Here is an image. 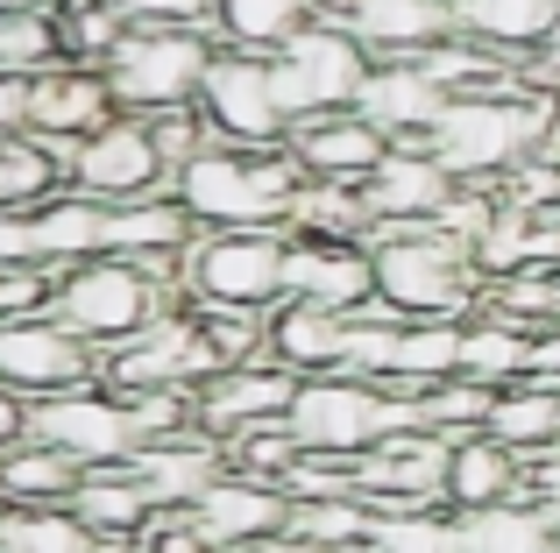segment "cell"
Listing matches in <instances>:
<instances>
[{
  "label": "cell",
  "instance_id": "681fc988",
  "mask_svg": "<svg viewBox=\"0 0 560 553\" xmlns=\"http://www.w3.org/2000/svg\"><path fill=\"white\" fill-rule=\"evenodd\" d=\"M8 8H28V0H0V14H8Z\"/></svg>",
  "mask_w": 560,
  "mask_h": 553
},
{
  "label": "cell",
  "instance_id": "d6986e66",
  "mask_svg": "<svg viewBox=\"0 0 560 553\" xmlns=\"http://www.w3.org/2000/svg\"><path fill=\"white\" fill-rule=\"evenodd\" d=\"M334 22H341L376 64H405V57H425L433 43L454 36L447 0H348Z\"/></svg>",
  "mask_w": 560,
  "mask_h": 553
},
{
  "label": "cell",
  "instance_id": "7dc6e473",
  "mask_svg": "<svg viewBox=\"0 0 560 553\" xmlns=\"http://www.w3.org/2000/svg\"><path fill=\"white\" fill-rule=\"evenodd\" d=\"M85 553H142V540H85Z\"/></svg>",
  "mask_w": 560,
  "mask_h": 553
},
{
  "label": "cell",
  "instance_id": "cb8c5ba5",
  "mask_svg": "<svg viewBox=\"0 0 560 553\" xmlns=\"http://www.w3.org/2000/svg\"><path fill=\"white\" fill-rule=\"evenodd\" d=\"M348 348V313H327V305L284 298L270 305V362L291 376H334Z\"/></svg>",
  "mask_w": 560,
  "mask_h": 553
},
{
  "label": "cell",
  "instance_id": "ac0fdd59",
  "mask_svg": "<svg viewBox=\"0 0 560 553\" xmlns=\"http://www.w3.org/2000/svg\"><path fill=\"white\" fill-rule=\"evenodd\" d=\"M185 518H191V532H199L213 553H248L256 540H270V532L291 526V497L277 483H256V475L228 469Z\"/></svg>",
  "mask_w": 560,
  "mask_h": 553
},
{
  "label": "cell",
  "instance_id": "4316f807",
  "mask_svg": "<svg viewBox=\"0 0 560 553\" xmlns=\"http://www.w3.org/2000/svg\"><path fill=\"white\" fill-rule=\"evenodd\" d=\"M482 433L504 440L511 455H525V461L547 455V447H560V390H553V376H518V384H504L490 398Z\"/></svg>",
  "mask_w": 560,
  "mask_h": 553
},
{
  "label": "cell",
  "instance_id": "8fae6325",
  "mask_svg": "<svg viewBox=\"0 0 560 553\" xmlns=\"http://www.w3.org/2000/svg\"><path fill=\"white\" fill-rule=\"evenodd\" d=\"M65 185L100 207H121V199H150L171 192V164L150 136V114H114L107 128H93L85 142L65 150Z\"/></svg>",
  "mask_w": 560,
  "mask_h": 553
},
{
  "label": "cell",
  "instance_id": "ab89813d",
  "mask_svg": "<svg viewBox=\"0 0 560 553\" xmlns=\"http://www.w3.org/2000/svg\"><path fill=\"white\" fill-rule=\"evenodd\" d=\"M57 28H65V57H71V64H107L114 43H121L136 22H128L114 0H79V8L57 14Z\"/></svg>",
  "mask_w": 560,
  "mask_h": 553
},
{
  "label": "cell",
  "instance_id": "5bb4252c",
  "mask_svg": "<svg viewBox=\"0 0 560 553\" xmlns=\"http://www.w3.org/2000/svg\"><path fill=\"white\" fill-rule=\"evenodd\" d=\"M454 192H462L454 170L425 142H390V156L362 178V199H370L376 227H433Z\"/></svg>",
  "mask_w": 560,
  "mask_h": 553
},
{
  "label": "cell",
  "instance_id": "db71d44e",
  "mask_svg": "<svg viewBox=\"0 0 560 553\" xmlns=\"http://www.w3.org/2000/svg\"><path fill=\"white\" fill-rule=\"evenodd\" d=\"M553 390H560V376H553Z\"/></svg>",
  "mask_w": 560,
  "mask_h": 553
},
{
  "label": "cell",
  "instance_id": "f546056e",
  "mask_svg": "<svg viewBox=\"0 0 560 553\" xmlns=\"http://www.w3.org/2000/svg\"><path fill=\"white\" fill-rule=\"evenodd\" d=\"M291 235H313V242H370L376 235V213L362 199V185H334V178H299L284 207Z\"/></svg>",
  "mask_w": 560,
  "mask_h": 553
},
{
  "label": "cell",
  "instance_id": "74e56055",
  "mask_svg": "<svg viewBox=\"0 0 560 553\" xmlns=\"http://www.w3.org/2000/svg\"><path fill=\"white\" fill-rule=\"evenodd\" d=\"M65 64V28L50 8H8L0 14V71H50Z\"/></svg>",
  "mask_w": 560,
  "mask_h": 553
},
{
  "label": "cell",
  "instance_id": "9a60e30c",
  "mask_svg": "<svg viewBox=\"0 0 560 553\" xmlns=\"http://www.w3.org/2000/svg\"><path fill=\"white\" fill-rule=\"evenodd\" d=\"M291 398H299V376L291 369H277V362H228V369H213L191 390V419H199L213 440H228V433H242V426L284 419Z\"/></svg>",
  "mask_w": 560,
  "mask_h": 553
},
{
  "label": "cell",
  "instance_id": "52a82bcc",
  "mask_svg": "<svg viewBox=\"0 0 560 553\" xmlns=\"http://www.w3.org/2000/svg\"><path fill=\"white\" fill-rule=\"evenodd\" d=\"M284 227H199L185 249V298L191 305H284Z\"/></svg>",
  "mask_w": 560,
  "mask_h": 553
},
{
  "label": "cell",
  "instance_id": "1f68e13d",
  "mask_svg": "<svg viewBox=\"0 0 560 553\" xmlns=\"http://www.w3.org/2000/svg\"><path fill=\"white\" fill-rule=\"evenodd\" d=\"M79 483H85V469L43 440H14L0 455V504H71Z\"/></svg>",
  "mask_w": 560,
  "mask_h": 553
},
{
  "label": "cell",
  "instance_id": "d590c367",
  "mask_svg": "<svg viewBox=\"0 0 560 553\" xmlns=\"http://www.w3.org/2000/svg\"><path fill=\"white\" fill-rule=\"evenodd\" d=\"M291 532L299 540H313L319 553H355L370 546L376 532V511L362 497H319V504H291Z\"/></svg>",
  "mask_w": 560,
  "mask_h": 553
},
{
  "label": "cell",
  "instance_id": "277c9868",
  "mask_svg": "<svg viewBox=\"0 0 560 553\" xmlns=\"http://www.w3.org/2000/svg\"><path fill=\"white\" fill-rule=\"evenodd\" d=\"M171 305H185V298L171 284H156L142 263H128V256H85V263L50 276V313L65 319L79 341H93L100 355L121 348L128 333H142L156 313H171Z\"/></svg>",
  "mask_w": 560,
  "mask_h": 553
},
{
  "label": "cell",
  "instance_id": "d6a6232c",
  "mask_svg": "<svg viewBox=\"0 0 560 553\" xmlns=\"http://www.w3.org/2000/svg\"><path fill=\"white\" fill-rule=\"evenodd\" d=\"M50 192H65V150L43 136H0V213L43 207Z\"/></svg>",
  "mask_w": 560,
  "mask_h": 553
},
{
  "label": "cell",
  "instance_id": "7bdbcfd3",
  "mask_svg": "<svg viewBox=\"0 0 560 553\" xmlns=\"http://www.w3.org/2000/svg\"><path fill=\"white\" fill-rule=\"evenodd\" d=\"M36 128V71H0V136Z\"/></svg>",
  "mask_w": 560,
  "mask_h": 553
},
{
  "label": "cell",
  "instance_id": "f35d334b",
  "mask_svg": "<svg viewBox=\"0 0 560 553\" xmlns=\"http://www.w3.org/2000/svg\"><path fill=\"white\" fill-rule=\"evenodd\" d=\"M228 469L234 475H256V483H277L284 490V475H291V461L305 455L299 447V433L284 426V419H262V426H242V433H228Z\"/></svg>",
  "mask_w": 560,
  "mask_h": 553
},
{
  "label": "cell",
  "instance_id": "3957f363",
  "mask_svg": "<svg viewBox=\"0 0 560 553\" xmlns=\"http://www.w3.org/2000/svg\"><path fill=\"white\" fill-rule=\"evenodd\" d=\"M376 305L397 319H468L482 313V270L440 227H376Z\"/></svg>",
  "mask_w": 560,
  "mask_h": 553
},
{
  "label": "cell",
  "instance_id": "7a4b0ae2",
  "mask_svg": "<svg viewBox=\"0 0 560 553\" xmlns=\"http://www.w3.org/2000/svg\"><path fill=\"white\" fill-rule=\"evenodd\" d=\"M305 170L291 150H234V142H206L191 164L171 170V192L199 227H284V207L299 192ZM291 235V227H284Z\"/></svg>",
  "mask_w": 560,
  "mask_h": 553
},
{
  "label": "cell",
  "instance_id": "7402d4cb",
  "mask_svg": "<svg viewBox=\"0 0 560 553\" xmlns=\"http://www.w3.org/2000/svg\"><path fill=\"white\" fill-rule=\"evenodd\" d=\"M355 114L362 121H376L390 142H425L433 136V121L447 114V93H440L433 79H425V64H370V79H362L355 93Z\"/></svg>",
  "mask_w": 560,
  "mask_h": 553
},
{
  "label": "cell",
  "instance_id": "d4e9b609",
  "mask_svg": "<svg viewBox=\"0 0 560 553\" xmlns=\"http://www.w3.org/2000/svg\"><path fill=\"white\" fill-rule=\"evenodd\" d=\"M71 511H79V526L93 532V540H142V532L164 518V504H156L150 483L121 461V469H85Z\"/></svg>",
  "mask_w": 560,
  "mask_h": 553
},
{
  "label": "cell",
  "instance_id": "f5cc1de1",
  "mask_svg": "<svg viewBox=\"0 0 560 553\" xmlns=\"http://www.w3.org/2000/svg\"><path fill=\"white\" fill-rule=\"evenodd\" d=\"M355 553H370V546H355Z\"/></svg>",
  "mask_w": 560,
  "mask_h": 553
},
{
  "label": "cell",
  "instance_id": "5b68a950",
  "mask_svg": "<svg viewBox=\"0 0 560 553\" xmlns=\"http://www.w3.org/2000/svg\"><path fill=\"white\" fill-rule=\"evenodd\" d=\"M213 50L220 43L206 22H136L100 71H107L121 114H164V107H191L199 99Z\"/></svg>",
  "mask_w": 560,
  "mask_h": 553
},
{
  "label": "cell",
  "instance_id": "f6af8a7d",
  "mask_svg": "<svg viewBox=\"0 0 560 553\" xmlns=\"http://www.w3.org/2000/svg\"><path fill=\"white\" fill-rule=\"evenodd\" d=\"M142 553H213V546L191 532V518H185V511H164L150 532H142Z\"/></svg>",
  "mask_w": 560,
  "mask_h": 553
},
{
  "label": "cell",
  "instance_id": "ba28073f",
  "mask_svg": "<svg viewBox=\"0 0 560 553\" xmlns=\"http://www.w3.org/2000/svg\"><path fill=\"white\" fill-rule=\"evenodd\" d=\"M370 64H376V57L362 50V43L348 36L334 14H313V22H305L299 36H291L284 50L270 57L277 99H284L291 121H305V114H334V107H355Z\"/></svg>",
  "mask_w": 560,
  "mask_h": 553
},
{
  "label": "cell",
  "instance_id": "e0dca14e",
  "mask_svg": "<svg viewBox=\"0 0 560 553\" xmlns=\"http://www.w3.org/2000/svg\"><path fill=\"white\" fill-rule=\"evenodd\" d=\"M284 150H291V164H299L305 178L362 185L383 156H390V136H383L376 121H362L355 107H334V114H305V121H291Z\"/></svg>",
  "mask_w": 560,
  "mask_h": 553
},
{
  "label": "cell",
  "instance_id": "9c48e42d",
  "mask_svg": "<svg viewBox=\"0 0 560 553\" xmlns=\"http://www.w3.org/2000/svg\"><path fill=\"white\" fill-rule=\"evenodd\" d=\"M28 440L71 455L79 469H121V461H136L142 433L114 384H79V390H57V398L28 404Z\"/></svg>",
  "mask_w": 560,
  "mask_h": 553
},
{
  "label": "cell",
  "instance_id": "30bf717a",
  "mask_svg": "<svg viewBox=\"0 0 560 553\" xmlns=\"http://www.w3.org/2000/svg\"><path fill=\"white\" fill-rule=\"evenodd\" d=\"M199 114H206V128H213V142H234V150H284V136H291V114H284V99H277L270 57L228 50V43H220L213 64H206Z\"/></svg>",
  "mask_w": 560,
  "mask_h": 553
},
{
  "label": "cell",
  "instance_id": "f1b7e54d",
  "mask_svg": "<svg viewBox=\"0 0 560 553\" xmlns=\"http://www.w3.org/2000/svg\"><path fill=\"white\" fill-rule=\"evenodd\" d=\"M533 348H539V327H518V319L490 313V305L462 319V376H476L490 390L533 376Z\"/></svg>",
  "mask_w": 560,
  "mask_h": 553
},
{
  "label": "cell",
  "instance_id": "ee69618b",
  "mask_svg": "<svg viewBox=\"0 0 560 553\" xmlns=\"http://www.w3.org/2000/svg\"><path fill=\"white\" fill-rule=\"evenodd\" d=\"M525 504L560 532V447H547V455L525 461Z\"/></svg>",
  "mask_w": 560,
  "mask_h": 553
},
{
  "label": "cell",
  "instance_id": "44dd1931",
  "mask_svg": "<svg viewBox=\"0 0 560 553\" xmlns=\"http://www.w3.org/2000/svg\"><path fill=\"white\" fill-rule=\"evenodd\" d=\"M114 85H107V71L100 64H50V71H36V128L28 136H43V142H85L93 128H107L114 121Z\"/></svg>",
  "mask_w": 560,
  "mask_h": 553
},
{
  "label": "cell",
  "instance_id": "4fadbf2b",
  "mask_svg": "<svg viewBox=\"0 0 560 553\" xmlns=\"http://www.w3.org/2000/svg\"><path fill=\"white\" fill-rule=\"evenodd\" d=\"M213 369L220 362H213V348H206L191 305L156 313L142 333H128L121 348L100 355V384H114V390H199Z\"/></svg>",
  "mask_w": 560,
  "mask_h": 553
},
{
  "label": "cell",
  "instance_id": "836d02e7",
  "mask_svg": "<svg viewBox=\"0 0 560 553\" xmlns=\"http://www.w3.org/2000/svg\"><path fill=\"white\" fill-rule=\"evenodd\" d=\"M85 540L71 504H0V553H85Z\"/></svg>",
  "mask_w": 560,
  "mask_h": 553
},
{
  "label": "cell",
  "instance_id": "bcb514c9",
  "mask_svg": "<svg viewBox=\"0 0 560 553\" xmlns=\"http://www.w3.org/2000/svg\"><path fill=\"white\" fill-rule=\"evenodd\" d=\"M248 553H319V546H313V540H299V532L284 526V532H270V540H256Z\"/></svg>",
  "mask_w": 560,
  "mask_h": 553
},
{
  "label": "cell",
  "instance_id": "484cf974",
  "mask_svg": "<svg viewBox=\"0 0 560 553\" xmlns=\"http://www.w3.org/2000/svg\"><path fill=\"white\" fill-rule=\"evenodd\" d=\"M447 8H454V36L482 43L511 64H525L560 22V0H447Z\"/></svg>",
  "mask_w": 560,
  "mask_h": 553
},
{
  "label": "cell",
  "instance_id": "83f0119b",
  "mask_svg": "<svg viewBox=\"0 0 560 553\" xmlns=\"http://www.w3.org/2000/svg\"><path fill=\"white\" fill-rule=\"evenodd\" d=\"M319 14V0H206V28L213 43L228 50H256V57H277L305 22Z\"/></svg>",
  "mask_w": 560,
  "mask_h": 553
},
{
  "label": "cell",
  "instance_id": "603a6c76",
  "mask_svg": "<svg viewBox=\"0 0 560 553\" xmlns=\"http://www.w3.org/2000/svg\"><path fill=\"white\" fill-rule=\"evenodd\" d=\"M525 497V455H511L490 433H462L447 440V511H490V504Z\"/></svg>",
  "mask_w": 560,
  "mask_h": 553
},
{
  "label": "cell",
  "instance_id": "8d00e7d4",
  "mask_svg": "<svg viewBox=\"0 0 560 553\" xmlns=\"http://www.w3.org/2000/svg\"><path fill=\"white\" fill-rule=\"evenodd\" d=\"M370 553H462V518L447 504L425 511H383L370 532Z\"/></svg>",
  "mask_w": 560,
  "mask_h": 553
},
{
  "label": "cell",
  "instance_id": "b9f144b4",
  "mask_svg": "<svg viewBox=\"0 0 560 553\" xmlns=\"http://www.w3.org/2000/svg\"><path fill=\"white\" fill-rule=\"evenodd\" d=\"M43 305H50V270L0 263V319H14V313H43Z\"/></svg>",
  "mask_w": 560,
  "mask_h": 553
},
{
  "label": "cell",
  "instance_id": "ffe728a7",
  "mask_svg": "<svg viewBox=\"0 0 560 553\" xmlns=\"http://www.w3.org/2000/svg\"><path fill=\"white\" fill-rule=\"evenodd\" d=\"M128 469L150 483V497L164 504V511H191V504H199L206 490L228 475V447H220L206 426H185V433H171V440L136 447V461H128Z\"/></svg>",
  "mask_w": 560,
  "mask_h": 553
},
{
  "label": "cell",
  "instance_id": "f907efd6",
  "mask_svg": "<svg viewBox=\"0 0 560 553\" xmlns=\"http://www.w3.org/2000/svg\"><path fill=\"white\" fill-rule=\"evenodd\" d=\"M553 156H560V121H553Z\"/></svg>",
  "mask_w": 560,
  "mask_h": 553
},
{
  "label": "cell",
  "instance_id": "816d5d0a",
  "mask_svg": "<svg viewBox=\"0 0 560 553\" xmlns=\"http://www.w3.org/2000/svg\"><path fill=\"white\" fill-rule=\"evenodd\" d=\"M547 553H560V532H553V546H547Z\"/></svg>",
  "mask_w": 560,
  "mask_h": 553
},
{
  "label": "cell",
  "instance_id": "e575fe53",
  "mask_svg": "<svg viewBox=\"0 0 560 553\" xmlns=\"http://www.w3.org/2000/svg\"><path fill=\"white\" fill-rule=\"evenodd\" d=\"M553 526L533 504H490V511H462V553H547Z\"/></svg>",
  "mask_w": 560,
  "mask_h": 553
},
{
  "label": "cell",
  "instance_id": "8992f818",
  "mask_svg": "<svg viewBox=\"0 0 560 553\" xmlns=\"http://www.w3.org/2000/svg\"><path fill=\"white\" fill-rule=\"evenodd\" d=\"M284 426L299 433L305 455H348L362 461L376 440H390L397 426H411V398L383 384H362V376H299V398H291Z\"/></svg>",
  "mask_w": 560,
  "mask_h": 553
},
{
  "label": "cell",
  "instance_id": "7c38bea8",
  "mask_svg": "<svg viewBox=\"0 0 560 553\" xmlns=\"http://www.w3.org/2000/svg\"><path fill=\"white\" fill-rule=\"evenodd\" d=\"M79 384H100V348L79 341L50 305L0 319V390L36 404V398H57V390H79Z\"/></svg>",
  "mask_w": 560,
  "mask_h": 553
},
{
  "label": "cell",
  "instance_id": "60d3db41",
  "mask_svg": "<svg viewBox=\"0 0 560 553\" xmlns=\"http://www.w3.org/2000/svg\"><path fill=\"white\" fill-rule=\"evenodd\" d=\"M150 136H156V150H164V164L178 170V164H191V156L213 142V128H206L199 99H191V107H164V114H150Z\"/></svg>",
  "mask_w": 560,
  "mask_h": 553
},
{
  "label": "cell",
  "instance_id": "6da1fadb",
  "mask_svg": "<svg viewBox=\"0 0 560 553\" xmlns=\"http://www.w3.org/2000/svg\"><path fill=\"white\" fill-rule=\"evenodd\" d=\"M553 121H560V99L533 93V85H511V93H468L447 99V114L433 121L425 150L454 170V185H504L525 156L553 150Z\"/></svg>",
  "mask_w": 560,
  "mask_h": 553
},
{
  "label": "cell",
  "instance_id": "4dcf8cb0",
  "mask_svg": "<svg viewBox=\"0 0 560 553\" xmlns=\"http://www.w3.org/2000/svg\"><path fill=\"white\" fill-rule=\"evenodd\" d=\"M447 376H462V319H405L397 327V369L383 390L411 398V390L447 384Z\"/></svg>",
  "mask_w": 560,
  "mask_h": 553
},
{
  "label": "cell",
  "instance_id": "2e32d148",
  "mask_svg": "<svg viewBox=\"0 0 560 553\" xmlns=\"http://www.w3.org/2000/svg\"><path fill=\"white\" fill-rule=\"evenodd\" d=\"M284 298L327 305V313H362V305L376 298V256H370V242L291 235V249H284Z\"/></svg>",
  "mask_w": 560,
  "mask_h": 553
},
{
  "label": "cell",
  "instance_id": "c3c4849f",
  "mask_svg": "<svg viewBox=\"0 0 560 553\" xmlns=\"http://www.w3.org/2000/svg\"><path fill=\"white\" fill-rule=\"evenodd\" d=\"M28 8H50V14H65V8H79V0H28Z\"/></svg>",
  "mask_w": 560,
  "mask_h": 553
}]
</instances>
